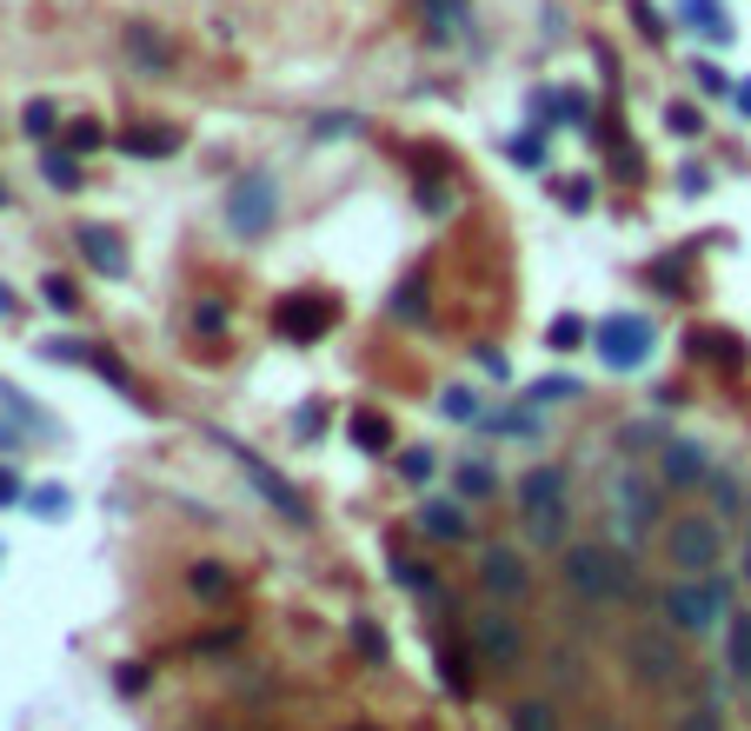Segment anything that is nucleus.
Returning a JSON list of instances; mask_svg holds the SVG:
<instances>
[{
    "label": "nucleus",
    "instance_id": "nucleus-1",
    "mask_svg": "<svg viewBox=\"0 0 751 731\" xmlns=\"http://www.w3.org/2000/svg\"><path fill=\"white\" fill-rule=\"evenodd\" d=\"M566 579H572V592H586L592 606L632 599V566H626V552H612V546H572V552H566Z\"/></svg>",
    "mask_w": 751,
    "mask_h": 731
},
{
    "label": "nucleus",
    "instance_id": "nucleus-2",
    "mask_svg": "<svg viewBox=\"0 0 751 731\" xmlns=\"http://www.w3.org/2000/svg\"><path fill=\"white\" fill-rule=\"evenodd\" d=\"M666 559H672L686 579H712L719 559H725V532H719V519H706V512L672 519V526H666Z\"/></svg>",
    "mask_w": 751,
    "mask_h": 731
},
{
    "label": "nucleus",
    "instance_id": "nucleus-3",
    "mask_svg": "<svg viewBox=\"0 0 751 731\" xmlns=\"http://www.w3.org/2000/svg\"><path fill=\"white\" fill-rule=\"evenodd\" d=\"M519 512H526V526H532L539 546H559V539H566V473H559V466L526 473V486H519Z\"/></svg>",
    "mask_w": 751,
    "mask_h": 731
},
{
    "label": "nucleus",
    "instance_id": "nucleus-4",
    "mask_svg": "<svg viewBox=\"0 0 751 731\" xmlns=\"http://www.w3.org/2000/svg\"><path fill=\"white\" fill-rule=\"evenodd\" d=\"M666 619H672L679 632H712V626L725 619V586H719V579H686V586H672V592H666Z\"/></svg>",
    "mask_w": 751,
    "mask_h": 731
},
{
    "label": "nucleus",
    "instance_id": "nucleus-5",
    "mask_svg": "<svg viewBox=\"0 0 751 731\" xmlns=\"http://www.w3.org/2000/svg\"><path fill=\"white\" fill-rule=\"evenodd\" d=\"M592 346H599V359H606L612 373H632V366H646V353H652V326H646L639 313H619V319H599Z\"/></svg>",
    "mask_w": 751,
    "mask_h": 731
},
{
    "label": "nucleus",
    "instance_id": "nucleus-6",
    "mask_svg": "<svg viewBox=\"0 0 751 731\" xmlns=\"http://www.w3.org/2000/svg\"><path fill=\"white\" fill-rule=\"evenodd\" d=\"M273 213H280V186L266 180V173H246L233 193H226V220H233V233H266L273 226Z\"/></svg>",
    "mask_w": 751,
    "mask_h": 731
},
{
    "label": "nucleus",
    "instance_id": "nucleus-7",
    "mask_svg": "<svg viewBox=\"0 0 751 731\" xmlns=\"http://www.w3.org/2000/svg\"><path fill=\"white\" fill-rule=\"evenodd\" d=\"M473 646H479V659H486L493 672H512V666L526 659V639H519V626H512L499 606H486V612L473 619Z\"/></svg>",
    "mask_w": 751,
    "mask_h": 731
},
{
    "label": "nucleus",
    "instance_id": "nucleus-8",
    "mask_svg": "<svg viewBox=\"0 0 751 731\" xmlns=\"http://www.w3.org/2000/svg\"><path fill=\"white\" fill-rule=\"evenodd\" d=\"M659 473H666V486H706L712 479V459H706V446H692V439H672L666 453H659Z\"/></svg>",
    "mask_w": 751,
    "mask_h": 731
},
{
    "label": "nucleus",
    "instance_id": "nucleus-9",
    "mask_svg": "<svg viewBox=\"0 0 751 731\" xmlns=\"http://www.w3.org/2000/svg\"><path fill=\"white\" fill-rule=\"evenodd\" d=\"M479 579H486L493 599H519V592H526V566H519L512 546H486V552H479Z\"/></svg>",
    "mask_w": 751,
    "mask_h": 731
},
{
    "label": "nucleus",
    "instance_id": "nucleus-10",
    "mask_svg": "<svg viewBox=\"0 0 751 731\" xmlns=\"http://www.w3.org/2000/svg\"><path fill=\"white\" fill-rule=\"evenodd\" d=\"M280 333L286 339H319L326 326H333V299H280Z\"/></svg>",
    "mask_w": 751,
    "mask_h": 731
},
{
    "label": "nucleus",
    "instance_id": "nucleus-11",
    "mask_svg": "<svg viewBox=\"0 0 751 731\" xmlns=\"http://www.w3.org/2000/svg\"><path fill=\"white\" fill-rule=\"evenodd\" d=\"M632 672H639V679H652V686L679 679V646H672V639H659V632H639V639H632Z\"/></svg>",
    "mask_w": 751,
    "mask_h": 731
},
{
    "label": "nucleus",
    "instance_id": "nucleus-12",
    "mask_svg": "<svg viewBox=\"0 0 751 731\" xmlns=\"http://www.w3.org/2000/svg\"><path fill=\"white\" fill-rule=\"evenodd\" d=\"M80 260L93 266V273H126V240L113 233V226H80Z\"/></svg>",
    "mask_w": 751,
    "mask_h": 731
},
{
    "label": "nucleus",
    "instance_id": "nucleus-13",
    "mask_svg": "<svg viewBox=\"0 0 751 731\" xmlns=\"http://www.w3.org/2000/svg\"><path fill=\"white\" fill-rule=\"evenodd\" d=\"M240 466H246V479H253V486H260V493H266V499H273V506L286 512V519H306V506H300V493H293V486H286V479H280V473H273L266 459H253V453H240Z\"/></svg>",
    "mask_w": 751,
    "mask_h": 731
},
{
    "label": "nucleus",
    "instance_id": "nucleus-14",
    "mask_svg": "<svg viewBox=\"0 0 751 731\" xmlns=\"http://www.w3.org/2000/svg\"><path fill=\"white\" fill-rule=\"evenodd\" d=\"M419 532H433V539H466V506H453V499H426L419 506Z\"/></svg>",
    "mask_w": 751,
    "mask_h": 731
},
{
    "label": "nucleus",
    "instance_id": "nucleus-15",
    "mask_svg": "<svg viewBox=\"0 0 751 731\" xmlns=\"http://www.w3.org/2000/svg\"><path fill=\"white\" fill-rule=\"evenodd\" d=\"M419 7H426V20H433L439 40H459L466 20H473V0H419Z\"/></svg>",
    "mask_w": 751,
    "mask_h": 731
},
{
    "label": "nucleus",
    "instance_id": "nucleus-16",
    "mask_svg": "<svg viewBox=\"0 0 751 731\" xmlns=\"http://www.w3.org/2000/svg\"><path fill=\"white\" fill-rule=\"evenodd\" d=\"M353 446L359 453H386L393 446V419L386 413H353Z\"/></svg>",
    "mask_w": 751,
    "mask_h": 731
},
{
    "label": "nucleus",
    "instance_id": "nucleus-17",
    "mask_svg": "<svg viewBox=\"0 0 751 731\" xmlns=\"http://www.w3.org/2000/svg\"><path fill=\"white\" fill-rule=\"evenodd\" d=\"M725 659H732V672H739V679H751V612H739V619H732V632H725Z\"/></svg>",
    "mask_w": 751,
    "mask_h": 731
},
{
    "label": "nucleus",
    "instance_id": "nucleus-18",
    "mask_svg": "<svg viewBox=\"0 0 751 731\" xmlns=\"http://www.w3.org/2000/svg\"><path fill=\"white\" fill-rule=\"evenodd\" d=\"M439 679H446V692H453V699H466V692H473V666H466V652H459V646H446V652H439Z\"/></svg>",
    "mask_w": 751,
    "mask_h": 731
},
{
    "label": "nucleus",
    "instance_id": "nucleus-19",
    "mask_svg": "<svg viewBox=\"0 0 751 731\" xmlns=\"http://www.w3.org/2000/svg\"><path fill=\"white\" fill-rule=\"evenodd\" d=\"M120 146H126V153H140V160H146V153H153V160H166V153L180 146V133H173V126H160V133H126Z\"/></svg>",
    "mask_w": 751,
    "mask_h": 731
},
{
    "label": "nucleus",
    "instance_id": "nucleus-20",
    "mask_svg": "<svg viewBox=\"0 0 751 731\" xmlns=\"http://www.w3.org/2000/svg\"><path fill=\"white\" fill-rule=\"evenodd\" d=\"M512 731H559V712L546 699H526V705H512Z\"/></svg>",
    "mask_w": 751,
    "mask_h": 731
},
{
    "label": "nucleus",
    "instance_id": "nucleus-21",
    "mask_svg": "<svg viewBox=\"0 0 751 731\" xmlns=\"http://www.w3.org/2000/svg\"><path fill=\"white\" fill-rule=\"evenodd\" d=\"M586 333H592V326H586L579 313H559V319H552V333H546V346H559V353H572V346H586Z\"/></svg>",
    "mask_w": 751,
    "mask_h": 731
},
{
    "label": "nucleus",
    "instance_id": "nucleus-22",
    "mask_svg": "<svg viewBox=\"0 0 751 731\" xmlns=\"http://www.w3.org/2000/svg\"><path fill=\"white\" fill-rule=\"evenodd\" d=\"M459 499H486L493 493V466H479V459H459Z\"/></svg>",
    "mask_w": 751,
    "mask_h": 731
},
{
    "label": "nucleus",
    "instance_id": "nucleus-23",
    "mask_svg": "<svg viewBox=\"0 0 751 731\" xmlns=\"http://www.w3.org/2000/svg\"><path fill=\"white\" fill-rule=\"evenodd\" d=\"M692 13H699V27H706L712 40H732V20H725V7H719V0H692Z\"/></svg>",
    "mask_w": 751,
    "mask_h": 731
},
{
    "label": "nucleus",
    "instance_id": "nucleus-24",
    "mask_svg": "<svg viewBox=\"0 0 751 731\" xmlns=\"http://www.w3.org/2000/svg\"><path fill=\"white\" fill-rule=\"evenodd\" d=\"M20 126H27V133H33V140H47V133H53V126H60V113H53V106H47V100H33V106H27V113H20Z\"/></svg>",
    "mask_w": 751,
    "mask_h": 731
},
{
    "label": "nucleus",
    "instance_id": "nucleus-25",
    "mask_svg": "<svg viewBox=\"0 0 751 731\" xmlns=\"http://www.w3.org/2000/svg\"><path fill=\"white\" fill-rule=\"evenodd\" d=\"M47 180H53L60 193H73V186H80V166H73V153H47Z\"/></svg>",
    "mask_w": 751,
    "mask_h": 731
},
{
    "label": "nucleus",
    "instance_id": "nucleus-26",
    "mask_svg": "<svg viewBox=\"0 0 751 731\" xmlns=\"http://www.w3.org/2000/svg\"><path fill=\"white\" fill-rule=\"evenodd\" d=\"M572 393H579V379H566V373H552V379H539V386H532V399H539V406H559V399H572Z\"/></svg>",
    "mask_w": 751,
    "mask_h": 731
},
{
    "label": "nucleus",
    "instance_id": "nucleus-27",
    "mask_svg": "<svg viewBox=\"0 0 751 731\" xmlns=\"http://www.w3.org/2000/svg\"><path fill=\"white\" fill-rule=\"evenodd\" d=\"M666 126H672L679 140H699V133H706V120H699V106H672V113H666Z\"/></svg>",
    "mask_w": 751,
    "mask_h": 731
},
{
    "label": "nucleus",
    "instance_id": "nucleus-28",
    "mask_svg": "<svg viewBox=\"0 0 751 731\" xmlns=\"http://www.w3.org/2000/svg\"><path fill=\"white\" fill-rule=\"evenodd\" d=\"M393 313H399V319H419V313H426V286H419V280L399 286V293H393Z\"/></svg>",
    "mask_w": 751,
    "mask_h": 731
},
{
    "label": "nucleus",
    "instance_id": "nucleus-29",
    "mask_svg": "<svg viewBox=\"0 0 751 731\" xmlns=\"http://www.w3.org/2000/svg\"><path fill=\"white\" fill-rule=\"evenodd\" d=\"M439 413H446V419H479V399H473L466 386H453V393L439 399Z\"/></svg>",
    "mask_w": 751,
    "mask_h": 731
},
{
    "label": "nucleus",
    "instance_id": "nucleus-30",
    "mask_svg": "<svg viewBox=\"0 0 751 731\" xmlns=\"http://www.w3.org/2000/svg\"><path fill=\"white\" fill-rule=\"evenodd\" d=\"M27 506H33V512H47V519H67V512H73V506H67V493H60V486H40V493H33V499H27Z\"/></svg>",
    "mask_w": 751,
    "mask_h": 731
},
{
    "label": "nucleus",
    "instance_id": "nucleus-31",
    "mask_svg": "<svg viewBox=\"0 0 751 731\" xmlns=\"http://www.w3.org/2000/svg\"><path fill=\"white\" fill-rule=\"evenodd\" d=\"M353 639H359V652H366V659H373V666H379V659H386V632H379V626H373V619H359V626H353Z\"/></svg>",
    "mask_w": 751,
    "mask_h": 731
},
{
    "label": "nucleus",
    "instance_id": "nucleus-32",
    "mask_svg": "<svg viewBox=\"0 0 751 731\" xmlns=\"http://www.w3.org/2000/svg\"><path fill=\"white\" fill-rule=\"evenodd\" d=\"M40 293H47V306H53V313H73V280H60V273H53V280H40Z\"/></svg>",
    "mask_w": 751,
    "mask_h": 731
},
{
    "label": "nucleus",
    "instance_id": "nucleus-33",
    "mask_svg": "<svg viewBox=\"0 0 751 731\" xmlns=\"http://www.w3.org/2000/svg\"><path fill=\"white\" fill-rule=\"evenodd\" d=\"M679 731H725V719H719V705H692V712L679 719Z\"/></svg>",
    "mask_w": 751,
    "mask_h": 731
},
{
    "label": "nucleus",
    "instance_id": "nucleus-34",
    "mask_svg": "<svg viewBox=\"0 0 751 731\" xmlns=\"http://www.w3.org/2000/svg\"><path fill=\"white\" fill-rule=\"evenodd\" d=\"M87 146H100V120H73V133H67V153H87Z\"/></svg>",
    "mask_w": 751,
    "mask_h": 731
},
{
    "label": "nucleus",
    "instance_id": "nucleus-35",
    "mask_svg": "<svg viewBox=\"0 0 751 731\" xmlns=\"http://www.w3.org/2000/svg\"><path fill=\"white\" fill-rule=\"evenodd\" d=\"M393 579H399V586H413V592H433V572H426V566H406V559H393Z\"/></svg>",
    "mask_w": 751,
    "mask_h": 731
},
{
    "label": "nucleus",
    "instance_id": "nucleus-36",
    "mask_svg": "<svg viewBox=\"0 0 751 731\" xmlns=\"http://www.w3.org/2000/svg\"><path fill=\"white\" fill-rule=\"evenodd\" d=\"M399 473H406V479H433V453H419V446L399 453Z\"/></svg>",
    "mask_w": 751,
    "mask_h": 731
},
{
    "label": "nucleus",
    "instance_id": "nucleus-37",
    "mask_svg": "<svg viewBox=\"0 0 751 731\" xmlns=\"http://www.w3.org/2000/svg\"><path fill=\"white\" fill-rule=\"evenodd\" d=\"M506 153H512V160H526V166H539V153H546V146H539V133H519Z\"/></svg>",
    "mask_w": 751,
    "mask_h": 731
},
{
    "label": "nucleus",
    "instance_id": "nucleus-38",
    "mask_svg": "<svg viewBox=\"0 0 751 731\" xmlns=\"http://www.w3.org/2000/svg\"><path fill=\"white\" fill-rule=\"evenodd\" d=\"M193 592H226V572L220 566H193Z\"/></svg>",
    "mask_w": 751,
    "mask_h": 731
},
{
    "label": "nucleus",
    "instance_id": "nucleus-39",
    "mask_svg": "<svg viewBox=\"0 0 751 731\" xmlns=\"http://www.w3.org/2000/svg\"><path fill=\"white\" fill-rule=\"evenodd\" d=\"M626 512H632V519H639V526H646V519H652V499H646V486H626Z\"/></svg>",
    "mask_w": 751,
    "mask_h": 731
},
{
    "label": "nucleus",
    "instance_id": "nucleus-40",
    "mask_svg": "<svg viewBox=\"0 0 751 731\" xmlns=\"http://www.w3.org/2000/svg\"><path fill=\"white\" fill-rule=\"evenodd\" d=\"M499 433H539V419L532 413H499Z\"/></svg>",
    "mask_w": 751,
    "mask_h": 731
},
{
    "label": "nucleus",
    "instance_id": "nucleus-41",
    "mask_svg": "<svg viewBox=\"0 0 751 731\" xmlns=\"http://www.w3.org/2000/svg\"><path fill=\"white\" fill-rule=\"evenodd\" d=\"M699 80H706V93H725V87H732V80H725V73H719V67H712V60H706V67H699Z\"/></svg>",
    "mask_w": 751,
    "mask_h": 731
},
{
    "label": "nucleus",
    "instance_id": "nucleus-42",
    "mask_svg": "<svg viewBox=\"0 0 751 731\" xmlns=\"http://www.w3.org/2000/svg\"><path fill=\"white\" fill-rule=\"evenodd\" d=\"M13 499H20V479H13V473H0V506H13Z\"/></svg>",
    "mask_w": 751,
    "mask_h": 731
},
{
    "label": "nucleus",
    "instance_id": "nucleus-43",
    "mask_svg": "<svg viewBox=\"0 0 751 731\" xmlns=\"http://www.w3.org/2000/svg\"><path fill=\"white\" fill-rule=\"evenodd\" d=\"M739 106H745V113H751V87H739Z\"/></svg>",
    "mask_w": 751,
    "mask_h": 731
},
{
    "label": "nucleus",
    "instance_id": "nucleus-44",
    "mask_svg": "<svg viewBox=\"0 0 751 731\" xmlns=\"http://www.w3.org/2000/svg\"><path fill=\"white\" fill-rule=\"evenodd\" d=\"M745 572H751V546H745Z\"/></svg>",
    "mask_w": 751,
    "mask_h": 731
},
{
    "label": "nucleus",
    "instance_id": "nucleus-45",
    "mask_svg": "<svg viewBox=\"0 0 751 731\" xmlns=\"http://www.w3.org/2000/svg\"><path fill=\"white\" fill-rule=\"evenodd\" d=\"M0 200H7V193H0Z\"/></svg>",
    "mask_w": 751,
    "mask_h": 731
}]
</instances>
